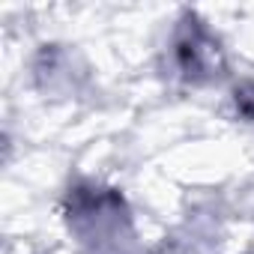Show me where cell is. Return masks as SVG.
<instances>
[{
	"mask_svg": "<svg viewBox=\"0 0 254 254\" xmlns=\"http://www.w3.org/2000/svg\"><path fill=\"white\" fill-rule=\"evenodd\" d=\"M69 224L78 230L81 242L93 248V254H129L123 239L132 242V224L123 209V197L108 189L78 186L69 194Z\"/></svg>",
	"mask_w": 254,
	"mask_h": 254,
	"instance_id": "cell-1",
	"label": "cell"
},
{
	"mask_svg": "<svg viewBox=\"0 0 254 254\" xmlns=\"http://www.w3.org/2000/svg\"><path fill=\"white\" fill-rule=\"evenodd\" d=\"M174 60H177L180 75L191 84L209 81L224 66L215 36L194 15H186V21L180 24L177 36H174Z\"/></svg>",
	"mask_w": 254,
	"mask_h": 254,
	"instance_id": "cell-2",
	"label": "cell"
},
{
	"mask_svg": "<svg viewBox=\"0 0 254 254\" xmlns=\"http://www.w3.org/2000/svg\"><path fill=\"white\" fill-rule=\"evenodd\" d=\"M233 105H236L239 117L254 120V84H251V81H245V84H239V87L233 90Z\"/></svg>",
	"mask_w": 254,
	"mask_h": 254,
	"instance_id": "cell-3",
	"label": "cell"
}]
</instances>
